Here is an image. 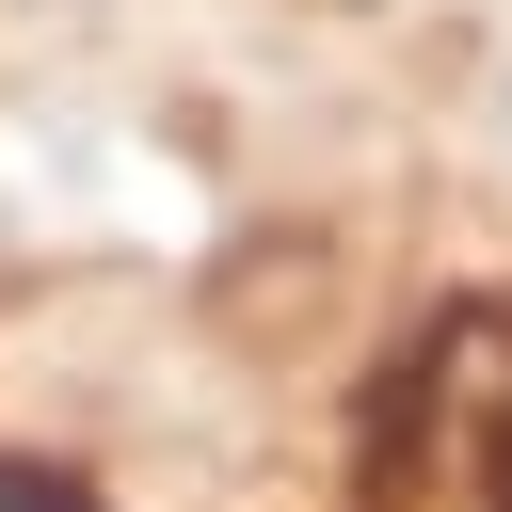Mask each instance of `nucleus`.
<instances>
[{
	"label": "nucleus",
	"instance_id": "obj_1",
	"mask_svg": "<svg viewBox=\"0 0 512 512\" xmlns=\"http://www.w3.org/2000/svg\"><path fill=\"white\" fill-rule=\"evenodd\" d=\"M480 144L512 160V16H496V48H480Z\"/></svg>",
	"mask_w": 512,
	"mask_h": 512
}]
</instances>
